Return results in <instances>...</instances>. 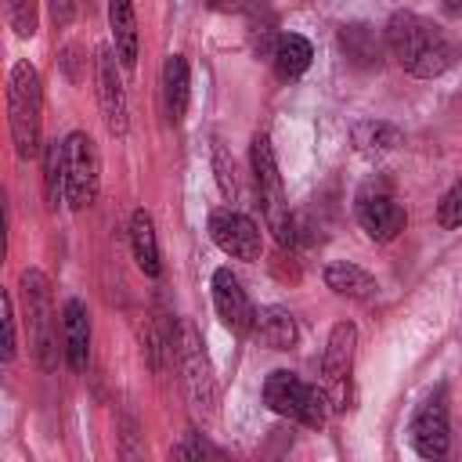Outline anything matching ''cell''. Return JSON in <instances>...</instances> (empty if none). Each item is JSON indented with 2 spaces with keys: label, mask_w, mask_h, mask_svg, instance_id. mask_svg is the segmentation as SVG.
<instances>
[{
  "label": "cell",
  "mask_w": 462,
  "mask_h": 462,
  "mask_svg": "<svg viewBox=\"0 0 462 462\" xmlns=\"http://www.w3.org/2000/svg\"><path fill=\"white\" fill-rule=\"evenodd\" d=\"M249 159H253V180H256V195H260L267 227L274 231V238H278L282 245H289L296 231H292V213H289V202H285L278 159H274V148H271V137H267V134H256V137H253Z\"/></svg>",
  "instance_id": "3957f363"
},
{
  "label": "cell",
  "mask_w": 462,
  "mask_h": 462,
  "mask_svg": "<svg viewBox=\"0 0 462 462\" xmlns=\"http://www.w3.org/2000/svg\"><path fill=\"white\" fill-rule=\"evenodd\" d=\"M108 25H112V43L116 58L123 69L137 65V18L130 0H108Z\"/></svg>",
  "instance_id": "9a60e30c"
},
{
  "label": "cell",
  "mask_w": 462,
  "mask_h": 462,
  "mask_svg": "<svg viewBox=\"0 0 462 462\" xmlns=\"http://www.w3.org/2000/svg\"><path fill=\"white\" fill-rule=\"evenodd\" d=\"M325 285L336 292V296H346V300H372L375 296V278L365 271V267H357V263H350V260H332L328 267H325Z\"/></svg>",
  "instance_id": "2e32d148"
},
{
  "label": "cell",
  "mask_w": 462,
  "mask_h": 462,
  "mask_svg": "<svg viewBox=\"0 0 462 462\" xmlns=\"http://www.w3.org/2000/svg\"><path fill=\"white\" fill-rule=\"evenodd\" d=\"M162 105H166L170 123H180L188 112V61H184V54H170L162 65Z\"/></svg>",
  "instance_id": "ffe728a7"
},
{
  "label": "cell",
  "mask_w": 462,
  "mask_h": 462,
  "mask_svg": "<svg viewBox=\"0 0 462 462\" xmlns=\"http://www.w3.org/2000/svg\"><path fill=\"white\" fill-rule=\"evenodd\" d=\"M209 11H220V14H256L263 7V0H206Z\"/></svg>",
  "instance_id": "4316f807"
},
{
  "label": "cell",
  "mask_w": 462,
  "mask_h": 462,
  "mask_svg": "<svg viewBox=\"0 0 462 462\" xmlns=\"http://www.w3.org/2000/svg\"><path fill=\"white\" fill-rule=\"evenodd\" d=\"M170 455H173V458H202V455H213V448H209L206 440H199V437H188V440L177 444Z\"/></svg>",
  "instance_id": "83f0119b"
},
{
  "label": "cell",
  "mask_w": 462,
  "mask_h": 462,
  "mask_svg": "<svg viewBox=\"0 0 462 462\" xmlns=\"http://www.w3.org/2000/svg\"><path fill=\"white\" fill-rule=\"evenodd\" d=\"M61 144H65V202L72 209H83L97 199L101 159H97L94 141L83 130H72Z\"/></svg>",
  "instance_id": "8992f818"
},
{
  "label": "cell",
  "mask_w": 462,
  "mask_h": 462,
  "mask_svg": "<svg viewBox=\"0 0 462 462\" xmlns=\"http://www.w3.org/2000/svg\"><path fill=\"white\" fill-rule=\"evenodd\" d=\"M354 346H357V328L350 321L332 325L325 354H321V390L332 404V411L350 408V372H354Z\"/></svg>",
  "instance_id": "5b68a950"
},
{
  "label": "cell",
  "mask_w": 462,
  "mask_h": 462,
  "mask_svg": "<svg viewBox=\"0 0 462 462\" xmlns=\"http://www.w3.org/2000/svg\"><path fill=\"white\" fill-rule=\"evenodd\" d=\"M253 336L271 350H289L296 343V318L285 307H260L253 318Z\"/></svg>",
  "instance_id": "e0dca14e"
},
{
  "label": "cell",
  "mask_w": 462,
  "mask_h": 462,
  "mask_svg": "<svg viewBox=\"0 0 462 462\" xmlns=\"http://www.w3.org/2000/svg\"><path fill=\"white\" fill-rule=\"evenodd\" d=\"M22 303H25V321H29V339L43 368L54 365V307H51V285L47 274L29 267L22 274Z\"/></svg>",
  "instance_id": "52a82bcc"
},
{
  "label": "cell",
  "mask_w": 462,
  "mask_h": 462,
  "mask_svg": "<svg viewBox=\"0 0 462 462\" xmlns=\"http://www.w3.org/2000/svg\"><path fill=\"white\" fill-rule=\"evenodd\" d=\"M209 235H213V242L227 256H235V260H260V249H263L260 227L245 213H238V209H217L209 217Z\"/></svg>",
  "instance_id": "30bf717a"
},
{
  "label": "cell",
  "mask_w": 462,
  "mask_h": 462,
  "mask_svg": "<svg viewBox=\"0 0 462 462\" xmlns=\"http://www.w3.org/2000/svg\"><path fill=\"white\" fill-rule=\"evenodd\" d=\"M130 245H134V260L148 278H159L162 260H159V238H155V224L144 209H134L130 217Z\"/></svg>",
  "instance_id": "ac0fdd59"
},
{
  "label": "cell",
  "mask_w": 462,
  "mask_h": 462,
  "mask_svg": "<svg viewBox=\"0 0 462 462\" xmlns=\"http://www.w3.org/2000/svg\"><path fill=\"white\" fill-rule=\"evenodd\" d=\"M40 112H43V87L40 72L29 61H18L7 76V123H11V141L22 159L36 155L40 144Z\"/></svg>",
  "instance_id": "7a4b0ae2"
},
{
  "label": "cell",
  "mask_w": 462,
  "mask_h": 462,
  "mask_svg": "<svg viewBox=\"0 0 462 462\" xmlns=\"http://www.w3.org/2000/svg\"><path fill=\"white\" fill-rule=\"evenodd\" d=\"M437 224L440 227H462V177L437 202Z\"/></svg>",
  "instance_id": "d4e9b609"
},
{
  "label": "cell",
  "mask_w": 462,
  "mask_h": 462,
  "mask_svg": "<svg viewBox=\"0 0 462 462\" xmlns=\"http://www.w3.org/2000/svg\"><path fill=\"white\" fill-rule=\"evenodd\" d=\"M180 372H184V390H188V401L195 411H213L217 404V386H213V372H209V361L195 339L191 328H184V339H180Z\"/></svg>",
  "instance_id": "8fae6325"
},
{
  "label": "cell",
  "mask_w": 462,
  "mask_h": 462,
  "mask_svg": "<svg viewBox=\"0 0 462 462\" xmlns=\"http://www.w3.org/2000/svg\"><path fill=\"white\" fill-rule=\"evenodd\" d=\"M408 433H411V448L422 458H444L448 455L451 430H448V393H444V386H437L419 404V411L411 415V430Z\"/></svg>",
  "instance_id": "9c48e42d"
},
{
  "label": "cell",
  "mask_w": 462,
  "mask_h": 462,
  "mask_svg": "<svg viewBox=\"0 0 462 462\" xmlns=\"http://www.w3.org/2000/svg\"><path fill=\"white\" fill-rule=\"evenodd\" d=\"M18 350V336H14V303L11 296H4V361H11Z\"/></svg>",
  "instance_id": "484cf974"
},
{
  "label": "cell",
  "mask_w": 462,
  "mask_h": 462,
  "mask_svg": "<svg viewBox=\"0 0 462 462\" xmlns=\"http://www.w3.org/2000/svg\"><path fill=\"white\" fill-rule=\"evenodd\" d=\"M213 303H217L220 321H224L231 332H238V336L253 332L256 307L249 303V296H245L242 282L231 274V267H217V271H213Z\"/></svg>",
  "instance_id": "7c38bea8"
},
{
  "label": "cell",
  "mask_w": 462,
  "mask_h": 462,
  "mask_svg": "<svg viewBox=\"0 0 462 462\" xmlns=\"http://www.w3.org/2000/svg\"><path fill=\"white\" fill-rule=\"evenodd\" d=\"M354 144L361 148V152H390V148H397L401 144V134H397V126H390V123H375V119H368V123H357L354 126Z\"/></svg>",
  "instance_id": "7402d4cb"
},
{
  "label": "cell",
  "mask_w": 462,
  "mask_h": 462,
  "mask_svg": "<svg viewBox=\"0 0 462 462\" xmlns=\"http://www.w3.org/2000/svg\"><path fill=\"white\" fill-rule=\"evenodd\" d=\"M61 343H65L69 368L83 372L87 357H90V310L79 296L65 300V307H61Z\"/></svg>",
  "instance_id": "5bb4252c"
},
{
  "label": "cell",
  "mask_w": 462,
  "mask_h": 462,
  "mask_svg": "<svg viewBox=\"0 0 462 462\" xmlns=\"http://www.w3.org/2000/svg\"><path fill=\"white\" fill-rule=\"evenodd\" d=\"M51 14H54L58 25H69V18H72V0H51Z\"/></svg>",
  "instance_id": "f1b7e54d"
},
{
  "label": "cell",
  "mask_w": 462,
  "mask_h": 462,
  "mask_svg": "<svg viewBox=\"0 0 462 462\" xmlns=\"http://www.w3.org/2000/svg\"><path fill=\"white\" fill-rule=\"evenodd\" d=\"M339 43H343V54H346L354 65L372 69V65L383 61V43H386V36L379 40V32H375L372 25L354 22V25H343V29H339Z\"/></svg>",
  "instance_id": "d6986e66"
},
{
  "label": "cell",
  "mask_w": 462,
  "mask_h": 462,
  "mask_svg": "<svg viewBox=\"0 0 462 462\" xmlns=\"http://www.w3.org/2000/svg\"><path fill=\"white\" fill-rule=\"evenodd\" d=\"M263 401H267L271 411H278L285 419H296L303 426H321L328 408H332L325 390L303 383L292 372H271L267 383H263Z\"/></svg>",
  "instance_id": "277c9868"
},
{
  "label": "cell",
  "mask_w": 462,
  "mask_h": 462,
  "mask_svg": "<svg viewBox=\"0 0 462 462\" xmlns=\"http://www.w3.org/2000/svg\"><path fill=\"white\" fill-rule=\"evenodd\" d=\"M310 58H314V54H310L307 36H300V32H278L271 61H274V72H278L282 79H296V76H303L307 65H310Z\"/></svg>",
  "instance_id": "44dd1931"
},
{
  "label": "cell",
  "mask_w": 462,
  "mask_h": 462,
  "mask_svg": "<svg viewBox=\"0 0 462 462\" xmlns=\"http://www.w3.org/2000/svg\"><path fill=\"white\" fill-rule=\"evenodd\" d=\"M4 14H7V25L14 29V36L36 32V0H4Z\"/></svg>",
  "instance_id": "cb8c5ba5"
},
{
  "label": "cell",
  "mask_w": 462,
  "mask_h": 462,
  "mask_svg": "<svg viewBox=\"0 0 462 462\" xmlns=\"http://www.w3.org/2000/svg\"><path fill=\"white\" fill-rule=\"evenodd\" d=\"M43 188H47V202L58 206L65 199V144L51 141L43 152Z\"/></svg>",
  "instance_id": "603a6c76"
},
{
  "label": "cell",
  "mask_w": 462,
  "mask_h": 462,
  "mask_svg": "<svg viewBox=\"0 0 462 462\" xmlns=\"http://www.w3.org/2000/svg\"><path fill=\"white\" fill-rule=\"evenodd\" d=\"M354 213H357V224L361 231L372 238V242H390L404 231L408 217H404V206L383 188V184H365L354 199Z\"/></svg>",
  "instance_id": "ba28073f"
},
{
  "label": "cell",
  "mask_w": 462,
  "mask_h": 462,
  "mask_svg": "<svg viewBox=\"0 0 462 462\" xmlns=\"http://www.w3.org/2000/svg\"><path fill=\"white\" fill-rule=\"evenodd\" d=\"M97 97H101L105 126L116 137H123L126 134V90H123V76H119L116 54L108 47L97 51Z\"/></svg>",
  "instance_id": "4fadbf2b"
},
{
  "label": "cell",
  "mask_w": 462,
  "mask_h": 462,
  "mask_svg": "<svg viewBox=\"0 0 462 462\" xmlns=\"http://www.w3.org/2000/svg\"><path fill=\"white\" fill-rule=\"evenodd\" d=\"M386 51L397 58V65L404 72H411L419 79L444 76L458 58L455 40L437 22L411 14V11H397L386 22Z\"/></svg>",
  "instance_id": "6da1fadb"
}]
</instances>
